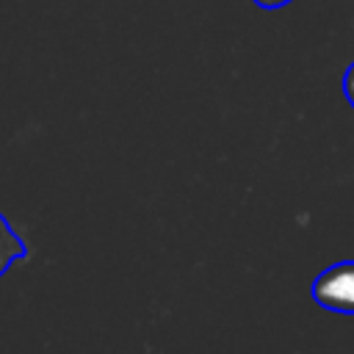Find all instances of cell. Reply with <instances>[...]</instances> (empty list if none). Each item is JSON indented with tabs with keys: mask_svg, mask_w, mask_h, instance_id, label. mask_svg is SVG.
I'll use <instances>...</instances> for the list:
<instances>
[{
	"mask_svg": "<svg viewBox=\"0 0 354 354\" xmlns=\"http://www.w3.org/2000/svg\"><path fill=\"white\" fill-rule=\"evenodd\" d=\"M25 257V243L14 235V230L8 227V221L0 216V277L8 271V266L14 260Z\"/></svg>",
	"mask_w": 354,
	"mask_h": 354,
	"instance_id": "obj_2",
	"label": "cell"
},
{
	"mask_svg": "<svg viewBox=\"0 0 354 354\" xmlns=\"http://www.w3.org/2000/svg\"><path fill=\"white\" fill-rule=\"evenodd\" d=\"M343 91H346L348 102L354 105V64L348 66V72H346V77H343Z\"/></svg>",
	"mask_w": 354,
	"mask_h": 354,
	"instance_id": "obj_3",
	"label": "cell"
},
{
	"mask_svg": "<svg viewBox=\"0 0 354 354\" xmlns=\"http://www.w3.org/2000/svg\"><path fill=\"white\" fill-rule=\"evenodd\" d=\"M313 299L332 313H354V260L321 271L313 282Z\"/></svg>",
	"mask_w": 354,
	"mask_h": 354,
	"instance_id": "obj_1",
	"label": "cell"
},
{
	"mask_svg": "<svg viewBox=\"0 0 354 354\" xmlns=\"http://www.w3.org/2000/svg\"><path fill=\"white\" fill-rule=\"evenodd\" d=\"M257 6H263V8H279V6H285V3H290V0H254Z\"/></svg>",
	"mask_w": 354,
	"mask_h": 354,
	"instance_id": "obj_4",
	"label": "cell"
}]
</instances>
